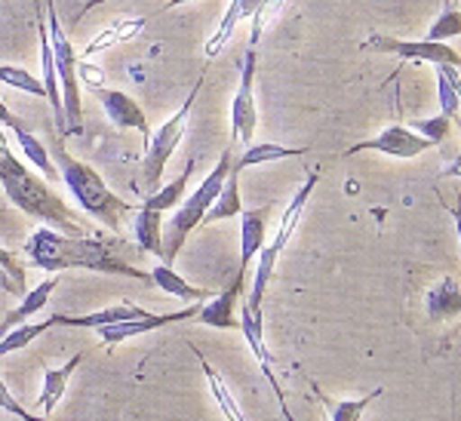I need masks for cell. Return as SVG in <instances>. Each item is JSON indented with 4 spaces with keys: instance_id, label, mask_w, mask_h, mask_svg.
Returning a JSON list of instances; mask_svg holds the SVG:
<instances>
[{
    "instance_id": "26",
    "label": "cell",
    "mask_w": 461,
    "mask_h": 421,
    "mask_svg": "<svg viewBox=\"0 0 461 421\" xmlns=\"http://www.w3.org/2000/svg\"><path fill=\"white\" fill-rule=\"evenodd\" d=\"M191 175H194V160H188V166L182 169V175H176L169 184H163V188L151 191V194L145 197L148 210H158V212H167V210H176L178 201H185V191H188V182Z\"/></svg>"
},
{
    "instance_id": "23",
    "label": "cell",
    "mask_w": 461,
    "mask_h": 421,
    "mask_svg": "<svg viewBox=\"0 0 461 421\" xmlns=\"http://www.w3.org/2000/svg\"><path fill=\"white\" fill-rule=\"evenodd\" d=\"M151 280H154V286H158L160 292H167V295H176V299H182V301H210L215 292L210 290H200V286H191L185 277H178L176 271H173V264H158V268L151 271Z\"/></svg>"
},
{
    "instance_id": "17",
    "label": "cell",
    "mask_w": 461,
    "mask_h": 421,
    "mask_svg": "<svg viewBox=\"0 0 461 421\" xmlns=\"http://www.w3.org/2000/svg\"><path fill=\"white\" fill-rule=\"evenodd\" d=\"M258 10H262V0H230L225 16H221V22H219V28H215V34L210 37V40H206V47H203L206 62H212V58L219 56L221 49H225V43L230 40L234 28L240 25V22L252 19Z\"/></svg>"
},
{
    "instance_id": "21",
    "label": "cell",
    "mask_w": 461,
    "mask_h": 421,
    "mask_svg": "<svg viewBox=\"0 0 461 421\" xmlns=\"http://www.w3.org/2000/svg\"><path fill=\"white\" fill-rule=\"evenodd\" d=\"M308 148H286V145H274V142H262V145H247L240 151V157H234L230 169L234 173H243L249 166L258 164H274V160H286V157H304Z\"/></svg>"
},
{
    "instance_id": "12",
    "label": "cell",
    "mask_w": 461,
    "mask_h": 421,
    "mask_svg": "<svg viewBox=\"0 0 461 421\" xmlns=\"http://www.w3.org/2000/svg\"><path fill=\"white\" fill-rule=\"evenodd\" d=\"M237 320H240L243 338H247V345L252 348V354H256L258 366H262V375L267 379V385H271L274 397H277L284 418H286V421H295V418H293V412H289V406H286L284 385H280L277 372H274V357H271V351H267V345H265V320H262V314H252V311H247V308L240 305V317H237Z\"/></svg>"
},
{
    "instance_id": "38",
    "label": "cell",
    "mask_w": 461,
    "mask_h": 421,
    "mask_svg": "<svg viewBox=\"0 0 461 421\" xmlns=\"http://www.w3.org/2000/svg\"><path fill=\"white\" fill-rule=\"evenodd\" d=\"M99 4H111V0H89V4H84V6H80L77 13H74V25H80V22L86 19V13L93 10V6H99Z\"/></svg>"
},
{
    "instance_id": "22",
    "label": "cell",
    "mask_w": 461,
    "mask_h": 421,
    "mask_svg": "<svg viewBox=\"0 0 461 421\" xmlns=\"http://www.w3.org/2000/svg\"><path fill=\"white\" fill-rule=\"evenodd\" d=\"M132 237L139 243V253H154L160 255L163 246V212L139 206L136 221H132Z\"/></svg>"
},
{
    "instance_id": "16",
    "label": "cell",
    "mask_w": 461,
    "mask_h": 421,
    "mask_svg": "<svg viewBox=\"0 0 461 421\" xmlns=\"http://www.w3.org/2000/svg\"><path fill=\"white\" fill-rule=\"evenodd\" d=\"M139 317H148L142 308L130 305V301H121V305H108L102 311L93 314H53V327H77V329H99L108 327V323H123V320H139Z\"/></svg>"
},
{
    "instance_id": "28",
    "label": "cell",
    "mask_w": 461,
    "mask_h": 421,
    "mask_svg": "<svg viewBox=\"0 0 461 421\" xmlns=\"http://www.w3.org/2000/svg\"><path fill=\"white\" fill-rule=\"evenodd\" d=\"M191 351L197 354V360H200V366H203V375H206V381H210V390H212V400L219 403V409H221V416H225L228 421H247L243 418V412H240V406H237L234 400V394L228 390L225 385V379L219 375V369H212L210 363L203 360V354H200L194 345H191Z\"/></svg>"
},
{
    "instance_id": "4",
    "label": "cell",
    "mask_w": 461,
    "mask_h": 421,
    "mask_svg": "<svg viewBox=\"0 0 461 421\" xmlns=\"http://www.w3.org/2000/svg\"><path fill=\"white\" fill-rule=\"evenodd\" d=\"M230 164H234V145H228L225 151H221L219 164H215L212 173L200 182V188L194 191V194L185 197L182 206H176L173 219L163 225V246H160V262L163 264H173L178 258V249H182L185 240L191 237V231L203 225V216L210 212V206L215 203L221 184H225V179H228Z\"/></svg>"
},
{
    "instance_id": "3",
    "label": "cell",
    "mask_w": 461,
    "mask_h": 421,
    "mask_svg": "<svg viewBox=\"0 0 461 421\" xmlns=\"http://www.w3.org/2000/svg\"><path fill=\"white\" fill-rule=\"evenodd\" d=\"M56 164H59V175L68 184V191L74 194V201L80 203V210H84L89 219L99 221V225H105L108 231L123 234V219L130 216L136 206L130 201H121L93 166L71 157V154L65 151L62 139H59V145H56Z\"/></svg>"
},
{
    "instance_id": "14",
    "label": "cell",
    "mask_w": 461,
    "mask_h": 421,
    "mask_svg": "<svg viewBox=\"0 0 461 421\" xmlns=\"http://www.w3.org/2000/svg\"><path fill=\"white\" fill-rule=\"evenodd\" d=\"M99 95L102 108H105L108 121L114 123V127L121 130H136L139 136H142V142L148 145V139H151V127H148V117L142 105H139L132 95H126L121 90H108V86H102V90H95Z\"/></svg>"
},
{
    "instance_id": "36",
    "label": "cell",
    "mask_w": 461,
    "mask_h": 421,
    "mask_svg": "<svg viewBox=\"0 0 461 421\" xmlns=\"http://www.w3.org/2000/svg\"><path fill=\"white\" fill-rule=\"evenodd\" d=\"M77 77L84 80L89 90H102V86H105V71L95 68V65H89L86 58H80L77 62Z\"/></svg>"
},
{
    "instance_id": "31",
    "label": "cell",
    "mask_w": 461,
    "mask_h": 421,
    "mask_svg": "<svg viewBox=\"0 0 461 421\" xmlns=\"http://www.w3.org/2000/svg\"><path fill=\"white\" fill-rule=\"evenodd\" d=\"M0 84L13 86V90H19V93L41 95V99H47V90H43L41 77H34L32 71L19 68V65H0Z\"/></svg>"
},
{
    "instance_id": "15",
    "label": "cell",
    "mask_w": 461,
    "mask_h": 421,
    "mask_svg": "<svg viewBox=\"0 0 461 421\" xmlns=\"http://www.w3.org/2000/svg\"><path fill=\"white\" fill-rule=\"evenodd\" d=\"M267 219H271V203L240 212V264H237L240 277L249 274L252 258L262 253V246L267 243Z\"/></svg>"
},
{
    "instance_id": "33",
    "label": "cell",
    "mask_w": 461,
    "mask_h": 421,
    "mask_svg": "<svg viewBox=\"0 0 461 421\" xmlns=\"http://www.w3.org/2000/svg\"><path fill=\"white\" fill-rule=\"evenodd\" d=\"M419 136H425L430 145H443L446 142V136H449V130H452V121L446 114H437V117H425V121H412L409 123Z\"/></svg>"
},
{
    "instance_id": "29",
    "label": "cell",
    "mask_w": 461,
    "mask_h": 421,
    "mask_svg": "<svg viewBox=\"0 0 461 421\" xmlns=\"http://www.w3.org/2000/svg\"><path fill=\"white\" fill-rule=\"evenodd\" d=\"M13 132H16L19 148H22V154H25L28 164H32L34 169H41L47 179H56V166H53V160H50L47 145H43L41 139H37L34 132H28V130H13Z\"/></svg>"
},
{
    "instance_id": "10",
    "label": "cell",
    "mask_w": 461,
    "mask_h": 421,
    "mask_svg": "<svg viewBox=\"0 0 461 421\" xmlns=\"http://www.w3.org/2000/svg\"><path fill=\"white\" fill-rule=\"evenodd\" d=\"M430 145L425 136H419L412 127H403V123H391L384 127L378 136L366 139V142H357L345 151V157H354L360 151H378L384 157H393V160H412V157H421L425 151H430Z\"/></svg>"
},
{
    "instance_id": "27",
    "label": "cell",
    "mask_w": 461,
    "mask_h": 421,
    "mask_svg": "<svg viewBox=\"0 0 461 421\" xmlns=\"http://www.w3.org/2000/svg\"><path fill=\"white\" fill-rule=\"evenodd\" d=\"M317 394H320V390H317ZM382 394H384L382 388L369 390V394L357 397V400H332V397L320 394V403H323V409H326V416H330V421H360L363 412H366Z\"/></svg>"
},
{
    "instance_id": "24",
    "label": "cell",
    "mask_w": 461,
    "mask_h": 421,
    "mask_svg": "<svg viewBox=\"0 0 461 421\" xmlns=\"http://www.w3.org/2000/svg\"><path fill=\"white\" fill-rule=\"evenodd\" d=\"M243 212V201H240V173L230 169L225 184H221L219 197L210 206V212L203 216V225H212V221H225V219H237Z\"/></svg>"
},
{
    "instance_id": "34",
    "label": "cell",
    "mask_w": 461,
    "mask_h": 421,
    "mask_svg": "<svg viewBox=\"0 0 461 421\" xmlns=\"http://www.w3.org/2000/svg\"><path fill=\"white\" fill-rule=\"evenodd\" d=\"M0 409L6 412V416H16L19 421H50V418H37L34 412H28L25 406H22L16 397H13V390L0 381Z\"/></svg>"
},
{
    "instance_id": "32",
    "label": "cell",
    "mask_w": 461,
    "mask_h": 421,
    "mask_svg": "<svg viewBox=\"0 0 461 421\" xmlns=\"http://www.w3.org/2000/svg\"><path fill=\"white\" fill-rule=\"evenodd\" d=\"M452 37H461V10L456 6H446V10L430 22L428 28V40H440V43H449Z\"/></svg>"
},
{
    "instance_id": "11",
    "label": "cell",
    "mask_w": 461,
    "mask_h": 421,
    "mask_svg": "<svg viewBox=\"0 0 461 421\" xmlns=\"http://www.w3.org/2000/svg\"><path fill=\"white\" fill-rule=\"evenodd\" d=\"M203 308V301H191L185 305L182 311H173V314H148V317H139V320H123V323H108V327H99L95 336L114 348V345L126 342V338H136V336H145V332H154V329H163L169 323H185V320H194Z\"/></svg>"
},
{
    "instance_id": "35",
    "label": "cell",
    "mask_w": 461,
    "mask_h": 421,
    "mask_svg": "<svg viewBox=\"0 0 461 421\" xmlns=\"http://www.w3.org/2000/svg\"><path fill=\"white\" fill-rule=\"evenodd\" d=\"M0 271L19 286V292H25V264H22L13 253H6L4 246H0Z\"/></svg>"
},
{
    "instance_id": "7",
    "label": "cell",
    "mask_w": 461,
    "mask_h": 421,
    "mask_svg": "<svg viewBox=\"0 0 461 421\" xmlns=\"http://www.w3.org/2000/svg\"><path fill=\"white\" fill-rule=\"evenodd\" d=\"M265 13L258 10L252 16L249 47L243 53L240 65V84L230 99V145H252V136L258 130V105H256V74H258V37H262Z\"/></svg>"
},
{
    "instance_id": "2",
    "label": "cell",
    "mask_w": 461,
    "mask_h": 421,
    "mask_svg": "<svg viewBox=\"0 0 461 421\" xmlns=\"http://www.w3.org/2000/svg\"><path fill=\"white\" fill-rule=\"evenodd\" d=\"M0 188L25 216L43 221V225H53L56 231L71 234V237H84L86 221L80 219V212H74L47 182L37 179L13 151L0 154Z\"/></svg>"
},
{
    "instance_id": "9",
    "label": "cell",
    "mask_w": 461,
    "mask_h": 421,
    "mask_svg": "<svg viewBox=\"0 0 461 421\" xmlns=\"http://www.w3.org/2000/svg\"><path fill=\"white\" fill-rule=\"evenodd\" d=\"M363 49H375V53H388L397 56L403 62H421V65H449V68L461 71V56L449 43L440 40H403V37H391V34H373Z\"/></svg>"
},
{
    "instance_id": "43",
    "label": "cell",
    "mask_w": 461,
    "mask_h": 421,
    "mask_svg": "<svg viewBox=\"0 0 461 421\" xmlns=\"http://www.w3.org/2000/svg\"><path fill=\"white\" fill-rule=\"evenodd\" d=\"M452 127H458V130H461V114H456V117H452Z\"/></svg>"
},
{
    "instance_id": "25",
    "label": "cell",
    "mask_w": 461,
    "mask_h": 421,
    "mask_svg": "<svg viewBox=\"0 0 461 421\" xmlns=\"http://www.w3.org/2000/svg\"><path fill=\"white\" fill-rule=\"evenodd\" d=\"M145 22H148V16H142V19H121V22H114V25H108L102 34H95L93 40L86 43V49H84L80 56H84V58H93V56H99L102 49H111V47H117V43L130 40V37H136L139 31H142Z\"/></svg>"
},
{
    "instance_id": "18",
    "label": "cell",
    "mask_w": 461,
    "mask_h": 421,
    "mask_svg": "<svg viewBox=\"0 0 461 421\" xmlns=\"http://www.w3.org/2000/svg\"><path fill=\"white\" fill-rule=\"evenodd\" d=\"M425 311L434 323H446L461 314V283L456 277H440L428 290Z\"/></svg>"
},
{
    "instance_id": "8",
    "label": "cell",
    "mask_w": 461,
    "mask_h": 421,
    "mask_svg": "<svg viewBox=\"0 0 461 421\" xmlns=\"http://www.w3.org/2000/svg\"><path fill=\"white\" fill-rule=\"evenodd\" d=\"M200 90H203V77H197V84L191 86V93H188V99L182 102V108H178L151 139H148L145 164H142V184L145 188H151V191L160 188L163 169H167L169 157H173V151L178 148V142H182L185 130H188V117H191V111H194V102H197Z\"/></svg>"
},
{
    "instance_id": "19",
    "label": "cell",
    "mask_w": 461,
    "mask_h": 421,
    "mask_svg": "<svg viewBox=\"0 0 461 421\" xmlns=\"http://www.w3.org/2000/svg\"><path fill=\"white\" fill-rule=\"evenodd\" d=\"M80 363H84V354H74L68 363H62V366H56V369H47V372H43V388H41V397H37V409L43 412V418L53 416L56 403L65 397L74 369H77Z\"/></svg>"
},
{
    "instance_id": "40",
    "label": "cell",
    "mask_w": 461,
    "mask_h": 421,
    "mask_svg": "<svg viewBox=\"0 0 461 421\" xmlns=\"http://www.w3.org/2000/svg\"><path fill=\"white\" fill-rule=\"evenodd\" d=\"M185 4H194V0H167V4L160 6L154 16H163V13H169V10H178V6H185Z\"/></svg>"
},
{
    "instance_id": "37",
    "label": "cell",
    "mask_w": 461,
    "mask_h": 421,
    "mask_svg": "<svg viewBox=\"0 0 461 421\" xmlns=\"http://www.w3.org/2000/svg\"><path fill=\"white\" fill-rule=\"evenodd\" d=\"M0 123H6V127H10V130H28V123L22 121V117L13 114V111L6 108L4 102H0Z\"/></svg>"
},
{
    "instance_id": "30",
    "label": "cell",
    "mask_w": 461,
    "mask_h": 421,
    "mask_svg": "<svg viewBox=\"0 0 461 421\" xmlns=\"http://www.w3.org/2000/svg\"><path fill=\"white\" fill-rule=\"evenodd\" d=\"M50 329H56V327H53V320H43V323H22V327L10 329L4 338H0V357H6V354H13V351L28 348V345H32L34 338H41L43 332H50Z\"/></svg>"
},
{
    "instance_id": "39",
    "label": "cell",
    "mask_w": 461,
    "mask_h": 421,
    "mask_svg": "<svg viewBox=\"0 0 461 421\" xmlns=\"http://www.w3.org/2000/svg\"><path fill=\"white\" fill-rule=\"evenodd\" d=\"M446 210H449L452 221H456V231H458V243H461V203H446Z\"/></svg>"
},
{
    "instance_id": "5",
    "label": "cell",
    "mask_w": 461,
    "mask_h": 421,
    "mask_svg": "<svg viewBox=\"0 0 461 421\" xmlns=\"http://www.w3.org/2000/svg\"><path fill=\"white\" fill-rule=\"evenodd\" d=\"M317 182H320V173L314 169V173H308V179H304L302 188L293 194V201H289L286 212H284V219H280L277 234H274V237L262 246V253L256 255L258 262H256V274H252V290H249L247 299L240 301V305L247 308V311L262 314V301H265L267 286H271L274 271H277V258H280V253L286 249V243L293 240L295 228H299V221H302L304 206H308L311 194H314V188H317Z\"/></svg>"
},
{
    "instance_id": "1",
    "label": "cell",
    "mask_w": 461,
    "mask_h": 421,
    "mask_svg": "<svg viewBox=\"0 0 461 421\" xmlns=\"http://www.w3.org/2000/svg\"><path fill=\"white\" fill-rule=\"evenodd\" d=\"M25 255L34 268L50 271V274L80 268V271H95V274L130 277V280H139V283L154 286L148 271H139L136 264L123 262L111 243L99 237H86V234L84 237H71V234L53 231V228H37L32 234V240L25 243Z\"/></svg>"
},
{
    "instance_id": "42",
    "label": "cell",
    "mask_w": 461,
    "mask_h": 421,
    "mask_svg": "<svg viewBox=\"0 0 461 421\" xmlns=\"http://www.w3.org/2000/svg\"><path fill=\"white\" fill-rule=\"evenodd\" d=\"M6 151H10V142H6V132L0 130V154H6Z\"/></svg>"
},
{
    "instance_id": "20",
    "label": "cell",
    "mask_w": 461,
    "mask_h": 421,
    "mask_svg": "<svg viewBox=\"0 0 461 421\" xmlns=\"http://www.w3.org/2000/svg\"><path fill=\"white\" fill-rule=\"evenodd\" d=\"M56 286H59V274L56 277H47L43 283H37L32 292L22 299V305L16 308V311H10L0 320V338L6 336L10 329H16V327H22V323H28L32 320L34 314H41L43 308H47V301H50V295L56 292Z\"/></svg>"
},
{
    "instance_id": "13",
    "label": "cell",
    "mask_w": 461,
    "mask_h": 421,
    "mask_svg": "<svg viewBox=\"0 0 461 421\" xmlns=\"http://www.w3.org/2000/svg\"><path fill=\"white\" fill-rule=\"evenodd\" d=\"M243 290H247V277L234 274V280L221 290L219 295H212L210 301H203L200 314L194 320H200L203 327L212 329H240V320H237V301L243 299Z\"/></svg>"
},
{
    "instance_id": "41",
    "label": "cell",
    "mask_w": 461,
    "mask_h": 421,
    "mask_svg": "<svg viewBox=\"0 0 461 421\" xmlns=\"http://www.w3.org/2000/svg\"><path fill=\"white\" fill-rule=\"evenodd\" d=\"M0 290H4V292H10V295H22V292H19V286L13 283V280L6 277L4 271H0Z\"/></svg>"
},
{
    "instance_id": "6",
    "label": "cell",
    "mask_w": 461,
    "mask_h": 421,
    "mask_svg": "<svg viewBox=\"0 0 461 421\" xmlns=\"http://www.w3.org/2000/svg\"><path fill=\"white\" fill-rule=\"evenodd\" d=\"M43 10H47V31L50 43H53V62L59 74V90H62V111H65V139L80 136L84 132V108H80V77H77V53L71 47V37L65 34L62 22H59L56 4L53 0H43Z\"/></svg>"
}]
</instances>
